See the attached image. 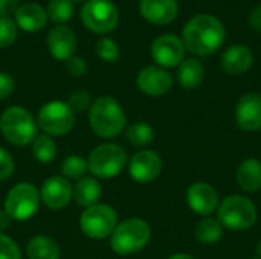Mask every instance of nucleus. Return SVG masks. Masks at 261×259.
<instances>
[{"mask_svg": "<svg viewBox=\"0 0 261 259\" xmlns=\"http://www.w3.org/2000/svg\"><path fill=\"white\" fill-rule=\"evenodd\" d=\"M101 197V185L95 177H83L73 186V200L81 208H90L99 202Z\"/></svg>", "mask_w": 261, "mask_h": 259, "instance_id": "23", "label": "nucleus"}, {"mask_svg": "<svg viewBox=\"0 0 261 259\" xmlns=\"http://www.w3.org/2000/svg\"><path fill=\"white\" fill-rule=\"evenodd\" d=\"M40 198L46 208L52 211H61L73 198V186L63 176L49 177L41 185Z\"/></svg>", "mask_w": 261, "mask_h": 259, "instance_id": "12", "label": "nucleus"}, {"mask_svg": "<svg viewBox=\"0 0 261 259\" xmlns=\"http://www.w3.org/2000/svg\"><path fill=\"white\" fill-rule=\"evenodd\" d=\"M57 143L47 134H40L32 142V156L40 163H52L57 157Z\"/></svg>", "mask_w": 261, "mask_h": 259, "instance_id": "25", "label": "nucleus"}, {"mask_svg": "<svg viewBox=\"0 0 261 259\" xmlns=\"http://www.w3.org/2000/svg\"><path fill=\"white\" fill-rule=\"evenodd\" d=\"M223 235V226L219 220L206 218L196 226V238L203 244H214Z\"/></svg>", "mask_w": 261, "mask_h": 259, "instance_id": "27", "label": "nucleus"}, {"mask_svg": "<svg viewBox=\"0 0 261 259\" xmlns=\"http://www.w3.org/2000/svg\"><path fill=\"white\" fill-rule=\"evenodd\" d=\"M92 102H93V101H92V96H90V93L86 92V90L73 92V93L69 96V101H67L69 107H70L75 113H83V111L89 110L90 105H92Z\"/></svg>", "mask_w": 261, "mask_h": 259, "instance_id": "32", "label": "nucleus"}, {"mask_svg": "<svg viewBox=\"0 0 261 259\" xmlns=\"http://www.w3.org/2000/svg\"><path fill=\"white\" fill-rule=\"evenodd\" d=\"M47 49L52 56L58 61H67L75 55L76 50V35L75 32L64 24L55 26L49 31L47 38Z\"/></svg>", "mask_w": 261, "mask_h": 259, "instance_id": "16", "label": "nucleus"}, {"mask_svg": "<svg viewBox=\"0 0 261 259\" xmlns=\"http://www.w3.org/2000/svg\"><path fill=\"white\" fill-rule=\"evenodd\" d=\"M12 221V218L6 214V211H0V234H3V231L9 226V223Z\"/></svg>", "mask_w": 261, "mask_h": 259, "instance_id": "39", "label": "nucleus"}, {"mask_svg": "<svg viewBox=\"0 0 261 259\" xmlns=\"http://www.w3.org/2000/svg\"><path fill=\"white\" fill-rule=\"evenodd\" d=\"M127 153L122 147L116 143H102L98 145L89 156L87 165L89 172L96 179L109 180L122 172L127 165Z\"/></svg>", "mask_w": 261, "mask_h": 259, "instance_id": "6", "label": "nucleus"}, {"mask_svg": "<svg viewBox=\"0 0 261 259\" xmlns=\"http://www.w3.org/2000/svg\"><path fill=\"white\" fill-rule=\"evenodd\" d=\"M185 46L180 38L171 34L158 37L151 44V58L159 67H176L185 58Z\"/></svg>", "mask_w": 261, "mask_h": 259, "instance_id": "11", "label": "nucleus"}, {"mask_svg": "<svg viewBox=\"0 0 261 259\" xmlns=\"http://www.w3.org/2000/svg\"><path fill=\"white\" fill-rule=\"evenodd\" d=\"M139 11L148 23L165 26L176 20L179 5L177 0H141Z\"/></svg>", "mask_w": 261, "mask_h": 259, "instance_id": "17", "label": "nucleus"}, {"mask_svg": "<svg viewBox=\"0 0 261 259\" xmlns=\"http://www.w3.org/2000/svg\"><path fill=\"white\" fill-rule=\"evenodd\" d=\"M236 122L245 131L261 130V95L246 93L236 105Z\"/></svg>", "mask_w": 261, "mask_h": 259, "instance_id": "15", "label": "nucleus"}, {"mask_svg": "<svg viewBox=\"0 0 261 259\" xmlns=\"http://www.w3.org/2000/svg\"><path fill=\"white\" fill-rule=\"evenodd\" d=\"M257 259H260V258H257Z\"/></svg>", "mask_w": 261, "mask_h": 259, "instance_id": "43", "label": "nucleus"}, {"mask_svg": "<svg viewBox=\"0 0 261 259\" xmlns=\"http://www.w3.org/2000/svg\"><path fill=\"white\" fill-rule=\"evenodd\" d=\"M14 87H15L14 78L9 73L0 72V101L9 98L14 92Z\"/></svg>", "mask_w": 261, "mask_h": 259, "instance_id": "36", "label": "nucleus"}, {"mask_svg": "<svg viewBox=\"0 0 261 259\" xmlns=\"http://www.w3.org/2000/svg\"><path fill=\"white\" fill-rule=\"evenodd\" d=\"M239 186L246 192H255L261 188V163L255 157L243 160L236 174Z\"/></svg>", "mask_w": 261, "mask_h": 259, "instance_id": "21", "label": "nucleus"}, {"mask_svg": "<svg viewBox=\"0 0 261 259\" xmlns=\"http://www.w3.org/2000/svg\"><path fill=\"white\" fill-rule=\"evenodd\" d=\"M40 191L29 182L17 183L5 198V211L15 221H26L35 215L40 206Z\"/></svg>", "mask_w": 261, "mask_h": 259, "instance_id": "7", "label": "nucleus"}, {"mask_svg": "<svg viewBox=\"0 0 261 259\" xmlns=\"http://www.w3.org/2000/svg\"><path fill=\"white\" fill-rule=\"evenodd\" d=\"M28 259H60V247L55 240L37 235L29 240L26 246Z\"/></svg>", "mask_w": 261, "mask_h": 259, "instance_id": "24", "label": "nucleus"}, {"mask_svg": "<svg viewBox=\"0 0 261 259\" xmlns=\"http://www.w3.org/2000/svg\"><path fill=\"white\" fill-rule=\"evenodd\" d=\"M89 124L96 136L102 139H113L124 131L127 116L115 98L101 96L95 99L89 108Z\"/></svg>", "mask_w": 261, "mask_h": 259, "instance_id": "2", "label": "nucleus"}, {"mask_svg": "<svg viewBox=\"0 0 261 259\" xmlns=\"http://www.w3.org/2000/svg\"><path fill=\"white\" fill-rule=\"evenodd\" d=\"M118 226V215L109 205L96 203L86 208L80 217V227L87 238L104 240L109 238Z\"/></svg>", "mask_w": 261, "mask_h": 259, "instance_id": "8", "label": "nucleus"}, {"mask_svg": "<svg viewBox=\"0 0 261 259\" xmlns=\"http://www.w3.org/2000/svg\"><path fill=\"white\" fill-rule=\"evenodd\" d=\"M14 15H15L17 26L26 32H35V31L43 29L49 20L46 9L38 3L20 5Z\"/></svg>", "mask_w": 261, "mask_h": 259, "instance_id": "20", "label": "nucleus"}, {"mask_svg": "<svg viewBox=\"0 0 261 259\" xmlns=\"http://www.w3.org/2000/svg\"><path fill=\"white\" fill-rule=\"evenodd\" d=\"M17 38V26L11 18L0 17V49L11 46Z\"/></svg>", "mask_w": 261, "mask_h": 259, "instance_id": "31", "label": "nucleus"}, {"mask_svg": "<svg viewBox=\"0 0 261 259\" xmlns=\"http://www.w3.org/2000/svg\"><path fill=\"white\" fill-rule=\"evenodd\" d=\"M0 131L9 143L24 147L37 137V121L26 108L12 105L0 116Z\"/></svg>", "mask_w": 261, "mask_h": 259, "instance_id": "3", "label": "nucleus"}, {"mask_svg": "<svg viewBox=\"0 0 261 259\" xmlns=\"http://www.w3.org/2000/svg\"><path fill=\"white\" fill-rule=\"evenodd\" d=\"M162 171V159L151 150H141L128 160L130 177L138 183L153 182Z\"/></svg>", "mask_w": 261, "mask_h": 259, "instance_id": "13", "label": "nucleus"}, {"mask_svg": "<svg viewBox=\"0 0 261 259\" xmlns=\"http://www.w3.org/2000/svg\"><path fill=\"white\" fill-rule=\"evenodd\" d=\"M136 84L148 96H164L173 87V76L159 66H148L138 73Z\"/></svg>", "mask_w": 261, "mask_h": 259, "instance_id": "14", "label": "nucleus"}, {"mask_svg": "<svg viewBox=\"0 0 261 259\" xmlns=\"http://www.w3.org/2000/svg\"><path fill=\"white\" fill-rule=\"evenodd\" d=\"M217 218L223 227L246 231L257 221V208L248 197L229 195L219 205Z\"/></svg>", "mask_w": 261, "mask_h": 259, "instance_id": "5", "label": "nucleus"}, {"mask_svg": "<svg viewBox=\"0 0 261 259\" xmlns=\"http://www.w3.org/2000/svg\"><path fill=\"white\" fill-rule=\"evenodd\" d=\"M18 0H0V17L9 18L18 9Z\"/></svg>", "mask_w": 261, "mask_h": 259, "instance_id": "37", "label": "nucleus"}, {"mask_svg": "<svg viewBox=\"0 0 261 259\" xmlns=\"http://www.w3.org/2000/svg\"><path fill=\"white\" fill-rule=\"evenodd\" d=\"M14 169H15V163L12 156L6 150L0 148V180L9 179L14 174Z\"/></svg>", "mask_w": 261, "mask_h": 259, "instance_id": "34", "label": "nucleus"}, {"mask_svg": "<svg viewBox=\"0 0 261 259\" xmlns=\"http://www.w3.org/2000/svg\"><path fill=\"white\" fill-rule=\"evenodd\" d=\"M66 67H67V72H69L70 75H73V76H81V75H84L86 70H87L86 61H84L81 56H75V55L66 61Z\"/></svg>", "mask_w": 261, "mask_h": 259, "instance_id": "35", "label": "nucleus"}, {"mask_svg": "<svg viewBox=\"0 0 261 259\" xmlns=\"http://www.w3.org/2000/svg\"><path fill=\"white\" fill-rule=\"evenodd\" d=\"M182 37L185 49L194 55L205 56L214 53L223 44L226 31L217 17L199 14L185 24Z\"/></svg>", "mask_w": 261, "mask_h": 259, "instance_id": "1", "label": "nucleus"}, {"mask_svg": "<svg viewBox=\"0 0 261 259\" xmlns=\"http://www.w3.org/2000/svg\"><path fill=\"white\" fill-rule=\"evenodd\" d=\"M257 253H258V256L261 259V240L258 241V244H257Z\"/></svg>", "mask_w": 261, "mask_h": 259, "instance_id": "41", "label": "nucleus"}, {"mask_svg": "<svg viewBox=\"0 0 261 259\" xmlns=\"http://www.w3.org/2000/svg\"><path fill=\"white\" fill-rule=\"evenodd\" d=\"M0 259H21L20 247L5 234H0Z\"/></svg>", "mask_w": 261, "mask_h": 259, "instance_id": "33", "label": "nucleus"}, {"mask_svg": "<svg viewBox=\"0 0 261 259\" xmlns=\"http://www.w3.org/2000/svg\"><path fill=\"white\" fill-rule=\"evenodd\" d=\"M205 78V69L197 58H185L179 64L177 79L185 90H193L202 84Z\"/></svg>", "mask_w": 261, "mask_h": 259, "instance_id": "22", "label": "nucleus"}, {"mask_svg": "<svg viewBox=\"0 0 261 259\" xmlns=\"http://www.w3.org/2000/svg\"><path fill=\"white\" fill-rule=\"evenodd\" d=\"M80 15L83 24L95 34H109L119 21V11L110 0H87Z\"/></svg>", "mask_w": 261, "mask_h": 259, "instance_id": "9", "label": "nucleus"}, {"mask_svg": "<svg viewBox=\"0 0 261 259\" xmlns=\"http://www.w3.org/2000/svg\"><path fill=\"white\" fill-rule=\"evenodd\" d=\"M168 259H194V258H193V256H190V255H187V253H176V255L170 256Z\"/></svg>", "mask_w": 261, "mask_h": 259, "instance_id": "40", "label": "nucleus"}, {"mask_svg": "<svg viewBox=\"0 0 261 259\" xmlns=\"http://www.w3.org/2000/svg\"><path fill=\"white\" fill-rule=\"evenodd\" d=\"M47 18L54 23L69 21L73 15V3L72 0H50L46 8Z\"/></svg>", "mask_w": 261, "mask_h": 259, "instance_id": "29", "label": "nucleus"}, {"mask_svg": "<svg viewBox=\"0 0 261 259\" xmlns=\"http://www.w3.org/2000/svg\"><path fill=\"white\" fill-rule=\"evenodd\" d=\"M151 229L142 218H127L118 223L110 235V247L118 255H133L150 241Z\"/></svg>", "mask_w": 261, "mask_h": 259, "instance_id": "4", "label": "nucleus"}, {"mask_svg": "<svg viewBox=\"0 0 261 259\" xmlns=\"http://www.w3.org/2000/svg\"><path fill=\"white\" fill-rule=\"evenodd\" d=\"M95 50H96L98 56L107 63H115L119 60V47H118L116 41L112 38H101L96 43Z\"/></svg>", "mask_w": 261, "mask_h": 259, "instance_id": "30", "label": "nucleus"}, {"mask_svg": "<svg viewBox=\"0 0 261 259\" xmlns=\"http://www.w3.org/2000/svg\"><path fill=\"white\" fill-rule=\"evenodd\" d=\"M254 63V55L249 47L237 44L226 49L222 55L220 66L229 75H242L251 69Z\"/></svg>", "mask_w": 261, "mask_h": 259, "instance_id": "19", "label": "nucleus"}, {"mask_svg": "<svg viewBox=\"0 0 261 259\" xmlns=\"http://www.w3.org/2000/svg\"><path fill=\"white\" fill-rule=\"evenodd\" d=\"M188 206L199 215H211L219 208L217 191L205 182L191 185L187 191Z\"/></svg>", "mask_w": 261, "mask_h": 259, "instance_id": "18", "label": "nucleus"}, {"mask_svg": "<svg viewBox=\"0 0 261 259\" xmlns=\"http://www.w3.org/2000/svg\"><path fill=\"white\" fill-rule=\"evenodd\" d=\"M89 171V165H87V159H84L83 156L73 154L69 156L63 160L61 163V176L64 179L70 180H80L83 177H86V172Z\"/></svg>", "mask_w": 261, "mask_h": 259, "instance_id": "28", "label": "nucleus"}, {"mask_svg": "<svg viewBox=\"0 0 261 259\" xmlns=\"http://www.w3.org/2000/svg\"><path fill=\"white\" fill-rule=\"evenodd\" d=\"M249 26L255 32H260L261 34V3L251 12V15H249Z\"/></svg>", "mask_w": 261, "mask_h": 259, "instance_id": "38", "label": "nucleus"}, {"mask_svg": "<svg viewBox=\"0 0 261 259\" xmlns=\"http://www.w3.org/2000/svg\"><path fill=\"white\" fill-rule=\"evenodd\" d=\"M38 127L47 136H64L75 125V111L63 101H50L44 104L37 116Z\"/></svg>", "mask_w": 261, "mask_h": 259, "instance_id": "10", "label": "nucleus"}, {"mask_svg": "<svg viewBox=\"0 0 261 259\" xmlns=\"http://www.w3.org/2000/svg\"><path fill=\"white\" fill-rule=\"evenodd\" d=\"M125 137L132 145L144 148L154 140V130L147 122H135L125 130Z\"/></svg>", "mask_w": 261, "mask_h": 259, "instance_id": "26", "label": "nucleus"}, {"mask_svg": "<svg viewBox=\"0 0 261 259\" xmlns=\"http://www.w3.org/2000/svg\"><path fill=\"white\" fill-rule=\"evenodd\" d=\"M73 2H80V0H73Z\"/></svg>", "mask_w": 261, "mask_h": 259, "instance_id": "42", "label": "nucleus"}]
</instances>
